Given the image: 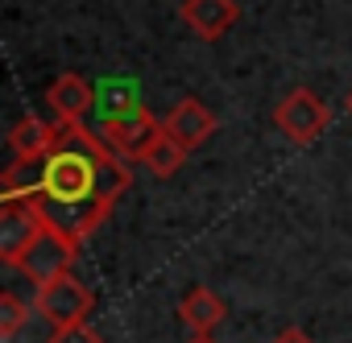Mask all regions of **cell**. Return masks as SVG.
I'll use <instances>...</instances> for the list:
<instances>
[{
  "mask_svg": "<svg viewBox=\"0 0 352 343\" xmlns=\"http://www.w3.org/2000/svg\"><path fill=\"white\" fill-rule=\"evenodd\" d=\"M34 306H38V314H42L54 331H67V327L87 322V314L96 310V298H91V289H87L79 277L63 273V277H54V281L38 285Z\"/></svg>",
  "mask_w": 352,
  "mask_h": 343,
  "instance_id": "7a4b0ae2",
  "label": "cell"
},
{
  "mask_svg": "<svg viewBox=\"0 0 352 343\" xmlns=\"http://www.w3.org/2000/svg\"><path fill=\"white\" fill-rule=\"evenodd\" d=\"M46 108H50L54 120H63V124H83V116L96 112V87H91L83 75L67 71V75H58V79L46 87Z\"/></svg>",
  "mask_w": 352,
  "mask_h": 343,
  "instance_id": "ba28073f",
  "label": "cell"
},
{
  "mask_svg": "<svg viewBox=\"0 0 352 343\" xmlns=\"http://www.w3.org/2000/svg\"><path fill=\"white\" fill-rule=\"evenodd\" d=\"M162 128V120L149 112V108H137V112H129V116H100V137L124 157V161H137L141 157V149L149 145V137Z\"/></svg>",
  "mask_w": 352,
  "mask_h": 343,
  "instance_id": "8992f818",
  "label": "cell"
},
{
  "mask_svg": "<svg viewBox=\"0 0 352 343\" xmlns=\"http://www.w3.org/2000/svg\"><path fill=\"white\" fill-rule=\"evenodd\" d=\"M344 108H348V116H352V91H348V104H344Z\"/></svg>",
  "mask_w": 352,
  "mask_h": 343,
  "instance_id": "d6986e66",
  "label": "cell"
},
{
  "mask_svg": "<svg viewBox=\"0 0 352 343\" xmlns=\"http://www.w3.org/2000/svg\"><path fill=\"white\" fill-rule=\"evenodd\" d=\"M162 128L179 141L187 153L191 149H199V145H208L212 137H216V128H220V120H216V112L208 108V104H199V99H179L166 116H162Z\"/></svg>",
  "mask_w": 352,
  "mask_h": 343,
  "instance_id": "52a82bcc",
  "label": "cell"
},
{
  "mask_svg": "<svg viewBox=\"0 0 352 343\" xmlns=\"http://www.w3.org/2000/svg\"><path fill=\"white\" fill-rule=\"evenodd\" d=\"M191 343H216V339H212V335H195Z\"/></svg>",
  "mask_w": 352,
  "mask_h": 343,
  "instance_id": "ac0fdd59",
  "label": "cell"
},
{
  "mask_svg": "<svg viewBox=\"0 0 352 343\" xmlns=\"http://www.w3.org/2000/svg\"><path fill=\"white\" fill-rule=\"evenodd\" d=\"M137 108H145V104H141L133 79L112 75V79H104V83L96 87V112H100V116H129V112H137Z\"/></svg>",
  "mask_w": 352,
  "mask_h": 343,
  "instance_id": "5bb4252c",
  "label": "cell"
},
{
  "mask_svg": "<svg viewBox=\"0 0 352 343\" xmlns=\"http://www.w3.org/2000/svg\"><path fill=\"white\" fill-rule=\"evenodd\" d=\"M46 228H50V220L38 203H5L0 207V261L21 269L25 252L42 240Z\"/></svg>",
  "mask_w": 352,
  "mask_h": 343,
  "instance_id": "277c9868",
  "label": "cell"
},
{
  "mask_svg": "<svg viewBox=\"0 0 352 343\" xmlns=\"http://www.w3.org/2000/svg\"><path fill=\"white\" fill-rule=\"evenodd\" d=\"M50 343H104V339H100V331H96V327H87V322H79V327H67V331H54V335H50Z\"/></svg>",
  "mask_w": 352,
  "mask_h": 343,
  "instance_id": "2e32d148",
  "label": "cell"
},
{
  "mask_svg": "<svg viewBox=\"0 0 352 343\" xmlns=\"http://www.w3.org/2000/svg\"><path fill=\"white\" fill-rule=\"evenodd\" d=\"M79 240L71 236V232H63V228H46L42 232V240L25 252V261H21V273L34 281V285H46V281H54V277H63V273H71V265L79 261Z\"/></svg>",
  "mask_w": 352,
  "mask_h": 343,
  "instance_id": "5b68a950",
  "label": "cell"
},
{
  "mask_svg": "<svg viewBox=\"0 0 352 343\" xmlns=\"http://www.w3.org/2000/svg\"><path fill=\"white\" fill-rule=\"evenodd\" d=\"M42 161L46 157H13V165L0 174V199L5 203H38V195H42Z\"/></svg>",
  "mask_w": 352,
  "mask_h": 343,
  "instance_id": "8fae6325",
  "label": "cell"
},
{
  "mask_svg": "<svg viewBox=\"0 0 352 343\" xmlns=\"http://www.w3.org/2000/svg\"><path fill=\"white\" fill-rule=\"evenodd\" d=\"M137 161L149 169L153 178H174V174L183 169V161H187V149L174 141L166 128H157V132L149 137V145L141 149V157H137Z\"/></svg>",
  "mask_w": 352,
  "mask_h": 343,
  "instance_id": "7c38bea8",
  "label": "cell"
},
{
  "mask_svg": "<svg viewBox=\"0 0 352 343\" xmlns=\"http://www.w3.org/2000/svg\"><path fill=\"white\" fill-rule=\"evenodd\" d=\"M25 318H30V306H25L13 289L0 294V339H13V335L25 327Z\"/></svg>",
  "mask_w": 352,
  "mask_h": 343,
  "instance_id": "9a60e30c",
  "label": "cell"
},
{
  "mask_svg": "<svg viewBox=\"0 0 352 343\" xmlns=\"http://www.w3.org/2000/svg\"><path fill=\"white\" fill-rule=\"evenodd\" d=\"M183 21L204 42H220L241 21V9L236 0H183Z\"/></svg>",
  "mask_w": 352,
  "mask_h": 343,
  "instance_id": "9c48e42d",
  "label": "cell"
},
{
  "mask_svg": "<svg viewBox=\"0 0 352 343\" xmlns=\"http://www.w3.org/2000/svg\"><path fill=\"white\" fill-rule=\"evenodd\" d=\"M179 318H183L195 335H212V331L228 318V306H224V298H220L216 289L195 285V289H187V298L179 302Z\"/></svg>",
  "mask_w": 352,
  "mask_h": 343,
  "instance_id": "30bf717a",
  "label": "cell"
},
{
  "mask_svg": "<svg viewBox=\"0 0 352 343\" xmlns=\"http://www.w3.org/2000/svg\"><path fill=\"white\" fill-rule=\"evenodd\" d=\"M274 124L282 128L286 141L294 145H311L315 137H323V128L331 124V108L311 91V87H294L278 99L274 108Z\"/></svg>",
  "mask_w": 352,
  "mask_h": 343,
  "instance_id": "3957f363",
  "label": "cell"
},
{
  "mask_svg": "<svg viewBox=\"0 0 352 343\" xmlns=\"http://www.w3.org/2000/svg\"><path fill=\"white\" fill-rule=\"evenodd\" d=\"M274 343H315V339H311L307 331H298V327H286V331H282Z\"/></svg>",
  "mask_w": 352,
  "mask_h": 343,
  "instance_id": "e0dca14e",
  "label": "cell"
},
{
  "mask_svg": "<svg viewBox=\"0 0 352 343\" xmlns=\"http://www.w3.org/2000/svg\"><path fill=\"white\" fill-rule=\"evenodd\" d=\"M58 124L54 149L42 161L38 207L79 244L112 215L116 199L133 187V161H124L100 132L83 124Z\"/></svg>",
  "mask_w": 352,
  "mask_h": 343,
  "instance_id": "6da1fadb",
  "label": "cell"
},
{
  "mask_svg": "<svg viewBox=\"0 0 352 343\" xmlns=\"http://www.w3.org/2000/svg\"><path fill=\"white\" fill-rule=\"evenodd\" d=\"M54 137H58V124H46L38 116H21L9 132V149H13V157H46L54 149Z\"/></svg>",
  "mask_w": 352,
  "mask_h": 343,
  "instance_id": "4fadbf2b",
  "label": "cell"
}]
</instances>
